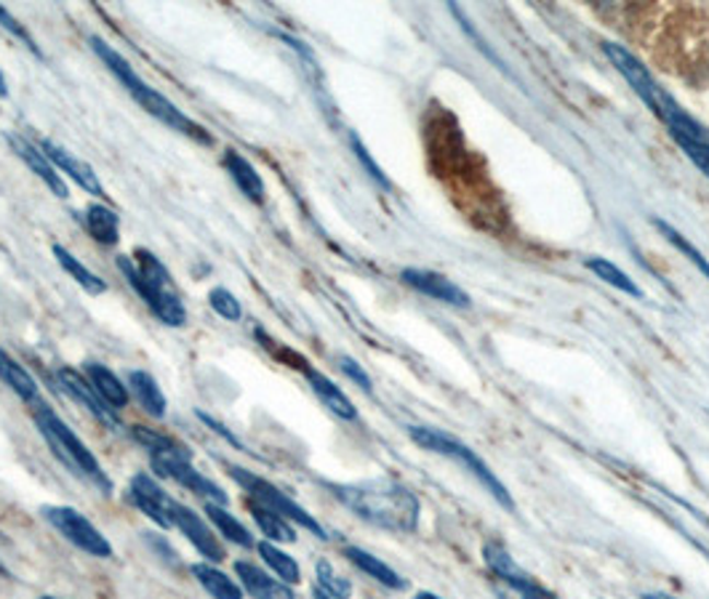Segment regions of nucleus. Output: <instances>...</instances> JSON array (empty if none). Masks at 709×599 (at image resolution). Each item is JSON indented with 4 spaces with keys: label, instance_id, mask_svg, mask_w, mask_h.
<instances>
[{
    "label": "nucleus",
    "instance_id": "f257e3e1",
    "mask_svg": "<svg viewBox=\"0 0 709 599\" xmlns=\"http://www.w3.org/2000/svg\"><path fill=\"white\" fill-rule=\"evenodd\" d=\"M334 498L341 506L374 528L390 533H414L419 528L421 501L411 488L395 480H365L332 485Z\"/></svg>",
    "mask_w": 709,
    "mask_h": 599
},
{
    "label": "nucleus",
    "instance_id": "f03ea898",
    "mask_svg": "<svg viewBox=\"0 0 709 599\" xmlns=\"http://www.w3.org/2000/svg\"><path fill=\"white\" fill-rule=\"evenodd\" d=\"M89 43H91V48H94L96 57L102 59V64H105L115 78H118V83L128 91V96H131V99L137 102L147 115H152L158 124L171 128V131L193 139V142H198L204 146H213L211 131H206L198 120H193L189 115L182 113V109L176 107L168 96H163L161 91L152 89V85L147 83L137 70H133V64L128 62L124 54L115 51V48L109 46L105 38H100V35H94V38H91Z\"/></svg>",
    "mask_w": 709,
    "mask_h": 599
},
{
    "label": "nucleus",
    "instance_id": "7ed1b4c3",
    "mask_svg": "<svg viewBox=\"0 0 709 599\" xmlns=\"http://www.w3.org/2000/svg\"><path fill=\"white\" fill-rule=\"evenodd\" d=\"M603 51L605 57L611 59V64L619 70V75H625V81L632 85L635 94L646 102V107L651 109L653 115H659V120L670 128L675 142H709V133L705 131V126L696 124L686 109L672 99L635 54H629L619 43H603Z\"/></svg>",
    "mask_w": 709,
    "mask_h": 599
},
{
    "label": "nucleus",
    "instance_id": "20e7f679",
    "mask_svg": "<svg viewBox=\"0 0 709 599\" xmlns=\"http://www.w3.org/2000/svg\"><path fill=\"white\" fill-rule=\"evenodd\" d=\"M120 269V274L128 280L133 291L139 293V298L152 309V315L168 328H182L187 322V309L182 304L179 291H176L174 278L158 259L152 250L137 248V254L131 256H118L115 261Z\"/></svg>",
    "mask_w": 709,
    "mask_h": 599
},
{
    "label": "nucleus",
    "instance_id": "39448f33",
    "mask_svg": "<svg viewBox=\"0 0 709 599\" xmlns=\"http://www.w3.org/2000/svg\"><path fill=\"white\" fill-rule=\"evenodd\" d=\"M35 424H38L46 443L51 445L54 456H57L72 474L83 477V480H89L91 485H96L100 491H113V480L105 474L100 458L91 454L89 445H85L51 408L38 406V411H35Z\"/></svg>",
    "mask_w": 709,
    "mask_h": 599
},
{
    "label": "nucleus",
    "instance_id": "423d86ee",
    "mask_svg": "<svg viewBox=\"0 0 709 599\" xmlns=\"http://www.w3.org/2000/svg\"><path fill=\"white\" fill-rule=\"evenodd\" d=\"M408 434H411V439L419 445V448L430 450V454L451 458V461H456L460 467L467 469V472L473 474L475 480H478L480 485L486 488V491L491 493V496L497 498L501 506H507V509H515L510 491L501 485V480L491 472V467H488V463L483 461V458L475 454L473 448H467L462 439L451 437V434H445L440 430H432V426H408Z\"/></svg>",
    "mask_w": 709,
    "mask_h": 599
},
{
    "label": "nucleus",
    "instance_id": "0eeeda50",
    "mask_svg": "<svg viewBox=\"0 0 709 599\" xmlns=\"http://www.w3.org/2000/svg\"><path fill=\"white\" fill-rule=\"evenodd\" d=\"M230 477L243 488V491L248 493L251 501L267 506V509H272L275 515L286 517L291 525H299V528L310 530V533H313L315 538H321V541H326L328 538L326 528H323V525L317 522V519L310 515L302 504H297L289 493L280 491L278 485H272L270 480H265V477L248 472V469H241V467H230Z\"/></svg>",
    "mask_w": 709,
    "mask_h": 599
},
{
    "label": "nucleus",
    "instance_id": "6e6552de",
    "mask_svg": "<svg viewBox=\"0 0 709 599\" xmlns=\"http://www.w3.org/2000/svg\"><path fill=\"white\" fill-rule=\"evenodd\" d=\"M43 517L46 522L57 530L65 541H70L72 547L81 549V552L91 554L96 560H113L115 549L109 543V538L91 522L89 517L81 515L72 506H43Z\"/></svg>",
    "mask_w": 709,
    "mask_h": 599
},
{
    "label": "nucleus",
    "instance_id": "1a4fd4ad",
    "mask_svg": "<svg viewBox=\"0 0 709 599\" xmlns=\"http://www.w3.org/2000/svg\"><path fill=\"white\" fill-rule=\"evenodd\" d=\"M152 472H158L166 480H174L176 485L187 488L195 496L206 498V504H228L230 496L224 493L222 485L206 477L204 472L193 467V454H174V450H163V454H150Z\"/></svg>",
    "mask_w": 709,
    "mask_h": 599
},
{
    "label": "nucleus",
    "instance_id": "9d476101",
    "mask_svg": "<svg viewBox=\"0 0 709 599\" xmlns=\"http://www.w3.org/2000/svg\"><path fill=\"white\" fill-rule=\"evenodd\" d=\"M171 522H174V528L179 530L189 543H193L195 552H198L200 557H206V562H213V565H217V562L228 557V549H224V543L219 541L217 530H211V525L206 522V519L195 509H189V506L174 501V506H171Z\"/></svg>",
    "mask_w": 709,
    "mask_h": 599
},
{
    "label": "nucleus",
    "instance_id": "9b49d317",
    "mask_svg": "<svg viewBox=\"0 0 709 599\" xmlns=\"http://www.w3.org/2000/svg\"><path fill=\"white\" fill-rule=\"evenodd\" d=\"M38 146L43 150V155L54 163V168H57L59 174L70 176V179L75 181L83 192L94 195V198H105L107 192H105V187H102L100 176H96V171L91 168L83 157L72 155L65 144L54 142V139H40Z\"/></svg>",
    "mask_w": 709,
    "mask_h": 599
},
{
    "label": "nucleus",
    "instance_id": "f8f14e48",
    "mask_svg": "<svg viewBox=\"0 0 709 599\" xmlns=\"http://www.w3.org/2000/svg\"><path fill=\"white\" fill-rule=\"evenodd\" d=\"M128 501H131L144 517H150L158 528H174V522H171V506H174L176 498H171L150 474L133 477L131 485H128Z\"/></svg>",
    "mask_w": 709,
    "mask_h": 599
},
{
    "label": "nucleus",
    "instance_id": "ddd939ff",
    "mask_svg": "<svg viewBox=\"0 0 709 599\" xmlns=\"http://www.w3.org/2000/svg\"><path fill=\"white\" fill-rule=\"evenodd\" d=\"M57 376H59V384H62L65 392L70 395L75 402H81L85 411L94 415V419L100 421V424L109 426V430H120L118 413H115L113 408H109L107 402L102 400L100 392H96L94 387H91V381L85 378L83 371L67 368V365H65V368H59Z\"/></svg>",
    "mask_w": 709,
    "mask_h": 599
},
{
    "label": "nucleus",
    "instance_id": "4468645a",
    "mask_svg": "<svg viewBox=\"0 0 709 599\" xmlns=\"http://www.w3.org/2000/svg\"><path fill=\"white\" fill-rule=\"evenodd\" d=\"M400 280L411 285L414 291L425 293V296L438 298V302L449 304V307H469L467 291H462L454 280L443 278V274L430 272V269H403Z\"/></svg>",
    "mask_w": 709,
    "mask_h": 599
},
{
    "label": "nucleus",
    "instance_id": "2eb2a0df",
    "mask_svg": "<svg viewBox=\"0 0 709 599\" xmlns=\"http://www.w3.org/2000/svg\"><path fill=\"white\" fill-rule=\"evenodd\" d=\"M9 144H11V150L16 152V157H22L24 163H27V168L33 171L35 176H38V179L43 181V185H46L48 189H51L54 195H57V198H67V185H65V179H62V174H59L57 168H54V163L48 161L46 155H43V150L38 144H33L30 142V139H24L20 137V133H9Z\"/></svg>",
    "mask_w": 709,
    "mask_h": 599
},
{
    "label": "nucleus",
    "instance_id": "dca6fc26",
    "mask_svg": "<svg viewBox=\"0 0 709 599\" xmlns=\"http://www.w3.org/2000/svg\"><path fill=\"white\" fill-rule=\"evenodd\" d=\"M235 576H237V584L243 586V591H246L251 599H297L289 584L275 578L272 573L261 571V567L254 565V562L237 560Z\"/></svg>",
    "mask_w": 709,
    "mask_h": 599
},
{
    "label": "nucleus",
    "instance_id": "f3484780",
    "mask_svg": "<svg viewBox=\"0 0 709 599\" xmlns=\"http://www.w3.org/2000/svg\"><path fill=\"white\" fill-rule=\"evenodd\" d=\"M222 163H224V168H228L230 179L235 181V187L241 189V195L248 200V203H254V205L265 203L267 200L265 179H261V174L256 171V166L248 161V157H243L237 150H228L224 152Z\"/></svg>",
    "mask_w": 709,
    "mask_h": 599
},
{
    "label": "nucleus",
    "instance_id": "a211bd4d",
    "mask_svg": "<svg viewBox=\"0 0 709 599\" xmlns=\"http://www.w3.org/2000/svg\"><path fill=\"white\" fill-rule=\"evenodd\" d=\"M302 373H304V378L310 381V387H313L317 400H321L328 411H332L334 415H339L341 421H358V408H354V402L345 392H341L339 387H336L326 373L315 371L307 360L302 363Z\"/></svg>",
    "mask_w": 709,
    "mask_h": 599
},
{
    "label": "nucleus",
    "instance_id": "6ab92c4d",
    "mask_svg": "<svg viewBox=\"0 0 709 599\" xmlns=\"http://www.w3.org/2000/svg\"><path fill=\"white\" fill-rule=\"evenodd\" d=\"M126 387H128V395L139 402V408H142L147 415H152V419H163V415H166L168 400L152 373L128 371Z\"/></svg>",
    "mask_w": 709,
    "mask_h": 599
},
{
    "label": "nucleus",
    "instance_id": "aec40b11",
    "mask_svg": "<svg viewBox=\"0 0 709 599\" xmlns=\"http://www.w3.org/2000/svg\"><path fill=\"white\" fill-rule=\"evenodd\" d=\"M83 373H85V378L91 381V387L100 392L102 400H105L115 413H120L124 408H128L131 395H128L126 381H120L118 373H113L107 368V365H102V363H85Z\"/></svg>",
    "mask_w": 709,
    "mask_h": 599
},
{
    "label": "nucleus",
    "instance_id": "412c9836",
    "mask_svg": "<svg viewBox=\"0 0 709 599\" xmlns=\"http://www.w3.org/2000/svg\"><path fill=\"white\" fill-rule=\"evenodd\" d=\"M189 573H193L195 580L200 584V589H204L211 599H243L246 597L243 586L237 584L235 578H230L224 571H219L213 562H195V565L189 567Z\"/></svg>",
    "mask_w": 709,
    "mask_h": 599
},
{
    "label": "nucleus",
    "instance_id": "4be33fe9",
    "mask_svg": "<svg viewBox=\"0 0 709 599\" xmlns=\"http://www.w3.org/2000/svg\"><path fill=\"white\" fill-rule=\"evenodd\" d=\"M83 222H85V230H89V235L94 237L100 246L113 248L120 243V216L109 205L91 203L83 211Z\"/></svg>",
    "mask_w": 709,
    "mask_h": 599
},
{
    "label": "nucleus",
    "instance_id": "5701e85b",
    "mask_svg": "<svg viewBox=\"0 0 709 599\" xmlns=\"http://www.w3.org/2000/svg\"><path fill=\"white\" fill-rule=\"evenodd\" d=\"M345 557L350 560L360 573H365V576H369V578H374L376 584L387 586V589H393V591L406 589V580L400 578V573L393 571V567H390L387 562H382L379 557H374V554H371V552H365V549H360V547H345Z\"/></svg>",
    "mask_w": 709,
    "mask_h": 599
},
{
    "label": "nucleus",
    "instance_id": "b1692460",
    "mask_svg": "<svg viewBox=\"0 0 709 599\" xmlns=\"http://www.w3.org/2000/svg\"><path fill=\"white\" fill-rule=\"evenodd\" d=\"M0 381L11 389L20 400L24 402H38L40 400V387L30 371L24 368L22 363H16L9 352L0 350Z\"/></svg>",
    "mask_w": 709,
    "mask_h": 599
},
{
    "label": "nucleus",
    "instance_id": "393cba45",
    "mask_svg": "<svg viewBox=\"0 0 709 599\" xmlns=\"http://www.w3.org/2000/svg\"><path fill=\"white\" fill-rule=\"evenodd\" d=\"M206 517H209V522L217 528L219 536L228 538L230 543H235V547L241 549H256V541L254 536H251V530L246 525L241 522L232 512L224 509V504H206Z\"/></svg>",
    "mask_w": 709,
    "mask_h": 599
},
{
    "label": "nucleus",
    "instance_id": "a878e982",
    "mask_svg": "<svg viewBox=\"0 0 709 599\" xmlns=\"http://www.w3.org/2000/svg\"><path fill=\"white\" fill-rule=\"evenodd\" d=\"M256 554H259L261 562L270 567L272 576L283 580V584L291 586L302 580V567H299V562L293 560L286 549H280V543L256 541Z\"/></svg>",
    "mask_w": 709,
    "mask_h": 599
},
{
    "label": "nucleus",
    "instance_id": "bb28decb",
    "mask_svg": "<svg viewBox=\"0 0 709 599\" xmlns=\"http://www.w3.org/2000/svg\"><path fill=\"white\" fill-rule=\"evenodd\" d=\"M248 512H251V517H254L259 533L265 536V541H272V543H293V541H297V530H293V525L286 517L275 515L272 509L256 504V501H248Z\"/></svg>",
    "mask_w": 709,
    "mask_h": 599
},
{
    "label": "nucleus",
    "instance_id": "cd10ccee",
    "mask_svg": "<svg viewBox=\"0 0 709 599\" xmlns=\"http://www.w3.org/2000/svg\"><path fill=\"white\" fill-rule=\"evenodd\" d=\"M483 560H486V565L491 567V573L501 580V584L515 586V584H523V580L531 578L528 573H525L523 567L512 560V554L507 552L504 543H499V541H488L486 547H483Z\"/></svg>",
    "mask_w": 709,
    "mask_h": 599
},
{
    "label": "nucleus",
    "instance_id": "c85d7f7f",
    "mask_svg": "<svg viewBox=\"0 0 709 599\" xmlns=\"http://www.w3.org/2000/svg\"><path fill=\"white\" fill-rule=\"evenodd\" d=\"M54 256H57L59 267H62L65 272L70 274V278L75 280V283L81 285L85 293H91V296H102V293H107L105 280H102L100 274L91 272V269L85 267L83 261L78 259V256H72L65 246H59V243H57V246H54Z\"/></svg>",
    "mask_w": 709,
    "mask_h": 599
},
{
    "label": "nucleus",
    "instance_id": "c756f323",
    "mask_svg": "<svg viewBox=\"0 0 709 599\" xmlns=\"http://www.w3.org/2000/svg\"><path fill=\"white\" fill-rule=\"evenodd\" d=\"M586 269H590V272H595L597 278L603 280V283L614 285L616 291H625L627 296H635V298L643 296V291H640L638 285H635V280L629 278L625 269L616 267L614 261H608V259H586Z\"/></svg>",
    "mask_w": 709,
    "mask_h": 599
},
{
    "label": "nucleus",
    "instance_id": "7c9ffc66",
    "mask_svg": "<svg viewBox=\"0 0 709 599\" xmlns=\"http://www.w3.org/2000/svg\"><path fill=\"white\" fill-rule=\"evenodd\" d=\"M128 432H131V437L137 439L142 448H147V454H163V450H174V454H193V450H189L187 445H182L179 439L168 437V434H163L158 430H150V426L133 424Z\"/></svg>",
    "mask_w": 709,
    "mask_h": 599
},
{
    "label": "nucleus",
    "instance_id": "2f4dec72",
    "mask_svg": "<svg viewBox=\"0 0 709 599\" xmlns=\"http://www.w3.org/2000/svg\"><path fill=\"white\" fill-rule=\"evenodd\" d=\"M315 578H317V586H321L323 595H328L332 599H350L352 597V584L345 576H339L328 560L317 562Z\"/></svg>",
    "mask_w": 709,
    "mask_h": 599
},
{
    "label": "nucleus",
    "instance_id": "473e14b6",
    "mask_svg": "<svg viewBox=\"0 0 709 599\" xmlns=\"http://www.w3.org/2000/svg\"><path fill=\"white\" fill-rule=\"evenodd\" d=\"M209 304H211V309L222 317V320H228V322L243 320V304L237 302L235 293L228 289H213L209 293Z\"/></svg>",
    "mask_w": 709,
    "mask_h": 599
},
{
    "label": "nucleus",
    "instance_id": "72a5a7b5",
    "mask_svg": "<svg viewBox=\"0 0 709 599\" xmlns=\"http://www.w3.org/2000/svg\"><path fill=\"white\" fill-rule=\"evenodd\" d=\"M499 595L501 599H555L544 589L542 584H536L534 578L523 580V584H499Z\"/></svg>",
    "mask_w": 709,
    "mask_h": 599
},
{
    "label": "nucleus",
    "instance_id": "f704fd0d",
    "mask_svg": "<svg viewBox=\"0 0 709 599\" xmlns=\"http://www.w3.org/2000/svg\"><path fill=\"white\" fill-rule=\"evenodd\" d=\"M0 27H3L5 33L11 35V38H16L20 43H24V46H27L30 51L35 54V57H43L40 48H38V43H35L33 35H30L27 30H24V24L20 20H16V16L11 14L9 9H5V5H0Z\"/></svg>",
    "mask_w": 709,
    "mask_h": 599
},
{
    "label": "nucleus",
    "instance_id": "c9c22d12",
    "mask_svg": "<svg viewBox=\"0 0 709 599\" xmlns=\"http://www.w3.org/2000/svg\"><path fill=\"white\" fill-rule=\"evenodd\" d=\"M656 227L664 232V237H670V243H672V246H675L677 250H683V254H686V256H688V259H690V261H694V265H696V267H699V269H701V272H705V274H707V278H709V261L705 259V256H701V254H699V250H696L694 246H690V243L686 240V237H683V235H677V232H675V230H672V227H670V224H664V222H656Z\"/></svg>",
    "mask_w": 709,
    "mask_h": 599
},
{
    "label": "nucleus",
    "instance_id": "e433bc0d",
    "mask_svg": "<svg viewBox=\"0 0 709 599\" xmlns=\"http://www.w3.org/2000/svg\"><path fill=\"white\" fill-rule=\"evenodd\" d=\"M339 368L347 378H350V381L358 384V387L363 389V392H369V395L374 392V381H371V376L363 371V365L354 363L352 357H347V354H339Z\"/></svg>",
    "mask_w": 709,
    "mask_h": 599
},
{
    "label": "nucleus",
    "instance_id": "4c0bfd02",
    "mask_svg": "<svg viewBox=\"0 0 709 599\" xmlns=\"http://www.w3.org/2000/svg\"><path fill=\"white\" fill-rule=\"evenodd\" d=\"M350 142H352L354 157H358V161H360V166H363L365 171H369V176H371V179L379 181V185H382V187H390V185H387V179H384L382 168H379V166H376V163H374V157H371V155H369V150H365L363 142H360V139H358V137H354V133H352V137H350Z\"/></svg>",
    "mask_w": 709,
    "mask_h": 599
},
{
    "label": "nucleus",
    "instance_id": "58836bf2",
    "mask_svg": "<svg viewBox=\"0 0 709 599\" xmlns=\"http://www.w3.org/2000/svg\"><path fill=\"white\" fill-rule=\"evenodd\" d=\"M681 150L686 152L690 161L696 163V168L709 179V142H677Z\"/></svg>",
    "mask_w": 709,
    "mask_h": 599
},
{
    "label": "nucleus",
    "instance_id": "ea45409f",
    "mask_svg": "<svg viewBox=\"0 0 709 599\" xmlns=\"http://www.w3.org/2000/svg\"><path fill=\"white\" fill-rule=\"evenodd\" d=\"M195 415H198V419H200V421H204V424H206V426H209V430H211L213 434H219V437H222V439H224V443L232 445V448H235V450H246V445H243V443H241V439H237V437H235V434H232V432L228 430V426H224V424H222V421H219V419H213V415H209V413H206V411H198V413H195Z\"/></svg>",
    "mask_w": 709,
    "mask_h": 599
},
{
    "label": "nucleus",
    "instance_id": "a19ab883",
    "mask_svg": "<svg viewBox=\"0 0 709 599\" xmlns=\"http://www.w3.org/2000/svg\"><path fill=\"white\" fill-rule=\"evenodd\" d=\"M0 96H9V81H5L3 70H0Z\"/></svg>",
    "mask_w": 709,
    "mask_h": 599
},
{
    "label": "nucleus",
    "instance_id": "79ce46f5",
    "mask_svg": "<svg viewBox=\"0 0 709 599\" xmlns=\"http://www.w3.org/2000/svg\"><path fill=\"white\" fill-rule=\"evenodd\" d=\"M414 599H443V597H438V595H432V591H419L417 597Z\"/></svg>",
    "mask_w": 709,
    "mask_h": 599
},
{
    "label": "nucleus",
    "instance_id": "37998d69",
    "mask_svg": "<svg viewBox=\"0 0 709 599\" xmlns=\"http://www.w3.org/2000/svg\"><path fill=\"white\" fill-rule=\"evenodd\" d=\"M643 599H677V597H672V595H646Z\"/></svg>",
    "mask_w": 709,
    "mask_h": 599
},
{
    "label": "nucleus",
    "instance_id": "c03bdc74",
    "mask_svg": "<svg viewBox=\"0 0 709 599\" xmlns=\"http://www.w3.org/2000/svg\"><path fill=\"white\" fill-rule=\"evenodd\" d=\"M315 599H332V597H328V595H323V591H321V589H315Z\"/></svg>",
    "mask_w": 709,
    "mask_h": 599
},
{
    "label": "nucleus",
    "instance_id": "a18cd8bd",
    "mask_svg": "<svg viewBox=\"0 0 709 599\" xmlns=\"http://www.w3.org/2000/svg\"><path fill=\"white\" fill-rule=\"evenodd\" d=\"M0 576H9V571L3 567V562H0Z\"/></svg>",
    "mask_w": 709,
    "mask_h": 599
},
{
    "label": "nucleus",
    "instance_id": "49530a36",
    "mask_svg": "<svg viewBox=\"0 0 709 599\" xmlns=\"http://www.w3.org/2000/svg\"><path fill=\"white\" fill-rule=\"evenodd\" d=\"M38 599H59V597H48V595H46V597H38Z\"/></svg>",
    "mask_w": 709,
    "mask_h": 599
}]
</instances>
